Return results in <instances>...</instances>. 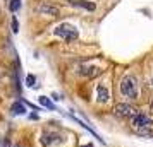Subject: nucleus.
Wrapping results in <instances>:
<instances>
[{
    "label": "nucleus",
    "mask_w": 153,
    "mask_h": 147,
    "mask_svg": "<svg viewBox=\"0 0 153 147\" xmlns=\"http://www.w3.org/2000/svg\"><path fill=\"white\" fill-rule=\"evenodd\" d=\"M77 74L79 75H83V77H97V75H100L102 74V70L98 69V67H95V65H81L79 67V70H77Z\"/></svg>",
    "instance_id": "5"
},
{
    "label": "nucleus",
    "mask_w": 153,
    "mask_h": 147,
    "mask_svg": "<svg viewBox=\"0 0 153 147\" xmlns=\"http://www.w3.org/2000/svg\"><path fill=\"white\" fill-rule=\"evenodd\" d=\"M53 34L60 36L64 41H74V39H77V36H79V33H77V29L72 26V24H67V22H64V24H60V26H57L55 29H53Z\"/></svg>",
    "instance_id": "3"
},
{
    "label": "nucleus",
    "mask_w": 153,
    "mask_h": 147,
    "mask_svg": "<svg viewBox=\"0 0 153 147\" xmlns=\"http://www.w3.org/2000/svg\"><path fill=\"white\" fill-rule=\"evenodd\" d=\"M97 94H98V101H102V103H105V101H108V91H107V87L105 86H98L97 89Z\"/></svg>",
    "instance_id": "9"
},
{
    "label": "nucleus",
    "mask_w": 153,
    "mask_h": 147,
    "mask_svg": "<svg viewBox=\"0 0 153 147\" xmlns=\"http://www.w3.org/2000/svg\"><path fill=\"white\" fill-rule=\"evenodd\" d=\"M12 31H14V33H17V31H19V22H17V19H16V17H12Z\"/></svg>",
    "instance_id": "13"
},
{
    "label": "nucleus",
    "mask_w": 153,
    "mask_h": 147,
    "mask_svg": "<svg viewBox=\"0 0 153 147\" xmlns=\"http://www.w3.org/2000/svg\"><path fill=\"white\" fill-rule=\"evenodd\" d=\"M114 115L119 116V118H132V116L138 115V111H136V108H132L131 105L119 103V105L114 106Z\"/></svg>",
    "instance_id": "4"
},
{
    "label": "nucleus",
    "mask_w": 153,
    "mask_h": 147,
    "mask_svg": "<svg viewBox=\"0 0 153 147\" xmlns=\"http://www.w3.org/2000/svg\"><path fill=\"white\" fill-rule=\"evenodd\" d=\"M14 147H29V146H28V144H24L22 140H17V142L14 144Z\"/></svg>",
    "instance_id": "15"
},
{
    "label": "nucleus",
    "mask_w": 153,
    "mask_h": 147,
    "mask_svg": "<svg viewBox=\"0 0 153 147\" xmlns=\"http://www.w3.org/2000/svg\"><path fill=\"white\" fill-rule=\"evenodd\" d=\"M83 147H93V146H91V144H88V146H83Z\"/></svg>",
    "instance_id": "16"
},
{
    "label": "nucleus",
    "mask_w": 153,
    "mask_h": 147,
    "mask_svg": "<svg viewBox=\"0 0 153 147\" xmlns=\"http://www.w3.org/2000/svg\"><path fill=\"white\" fill-rule=\"evenodd\" d=\"M120 92L126 98H131V99L138 98V84H136V79L132 75H126L120 80Z\"/></svg>",
    "instance_id": "2"
},
{
    "label": "nucleus",
    "mask_w": 153,
    "mask_h": 147,
    "mask_svg": "<svg viewBox=\"0 0 153 147\" xmlns=\"http://www.w3.org/2000/svg\"><path fill=\"white\" fill-rule=\"evenodd\" d=\"M26 82H28L29 87H33L35 86V75H28V79H26Z\"/></svg>",
    "instance_id": "14"
},
{
    "label": "nucleus",
    "mask_w": 153,
    "mask_h": 147,
    "mask_svg": "<svg viewBox=\"0 0 153 147\" xmlns=\"http://www.w3.org/2000/svg\"><path fill=\"white\" fill-rule=\"evenodd\" d=\"M71 5H74V7H81V9H86V10H95L97 5L90 2V0H69Z\"/></svg>",
    "instance_id": "7"
},
{
    "label": "nucleus",
    "mask_w": 153,
    "mask_h": 147,
    "mask_svg": "<svg viewBox=\"0 0 153 147\" xmlns=\"http://www.w3.org/2000/svg\"><path fill=\"white\" fill-rule=\"evenodd\" d=\"M55 139H59L55 133H43L42 135V139H40V142H42V146H52L53 142H55Z\"/></svg>",
    "instance_id": "8"
},
{
    "label": "nucleus",
    "mask_w": 153,
    "mask_h": 147,
    "mask_svg": "<svg viewBox=\"0 0 153 147\" xmlns=\"http://www.w3.org/2000/svg\"><path fill=\"white\" fill-rule=\"evenodd\" d=\"M40 105L45 106V108H48V110H53V108H55V106H53V103H52L47 96H42V98H40Z\"/></svg>",
    "instance_id": "11"
},
{
    "label": "nucleus",
    "mask_w": 153,
    "mask_h": 147,
    "mask_svg": "<svg viewBox=\"0 0 153 147\" xmlns=\"http://www.w3.org/2000/svg\"><path fill=\"white\" fill-rule=\"evenodd\" d=\"M19 5H21V0H10V4H9V9H10V12H17Z\"/></svg>",
    "instance_id": "12"
},
{
    "label": "nucleus",
    "mask_w": 153,
    "mask_h": 147,
    "mask_svg": "<svg viewBox=\"0 0 153 147\" xmlns=\"http://www.w3.org/2000/svg\"><path fill=\"white\" fill-rule=\"evenodd\" d=\"M36 10L42 12V14H47V15H59V9L53 7V5H50V4H40L36 7Z\"/></svg>",
    "instance_id": "6"
},
{
    "label": "nucleus",
    "mask_w": 153,
    "mask_h": 147,
    "mask_svg": "<svg viewBox=\"0 0 153 147\" xmlns=\"http://www.w3.org/2000/svg\"><path fill=\"white\" fill-rule=\"evenodd\" d=\"M131 125L138 135H150L153 130V121L146 115H143V113H138L136 116H132Z\"/></svg>",
    "instance_id": "1"
},
{
    "label": "nucleus",
    "mask_w": 153,
    "mask_h": 147,
    "mask_svg": "<svg viewBox=\"0 0 153 147\" xmlns=\"http://www.w3.org/2000/svg\"><path fill=\"white\" fill-rule=\"evenodd\" d=\"M152 110H153V105H152Z\"/></svg>",
    "instance_id": "17"
},
{
    "label": "nucleus",
    "mask_w": 153,
    "mask_h": 147,
    "mask_svg": "<svg viewBox=\"0 0 153 147\" xmlns=\"http://www.w3.org/2000/svg\"><path fill=\"white\" fill-rule=\"evenodd\" d=\"M10 113L12 115H24L26 113V108L22 103H14V105L10 106Z\"/></svg>",
    "instance_id": "10"
}]
</instances>
